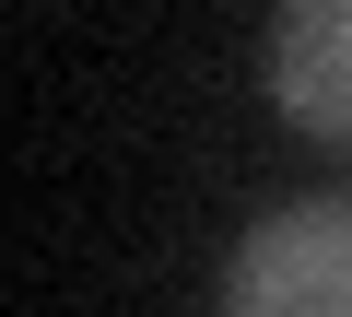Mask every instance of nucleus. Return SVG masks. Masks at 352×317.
Wrapping results in <instances>:
<instances>
[{
	"mask_svg": "<svg viewBox=\"0 0 352 317\" xmlns=\"http://www.w3.org/2000/svg\"><path fill=\"white\" fill-rule=\"evenodd\" d=\"M223 317H352V200H294L235 235Z\"/></svg>",
	"mask_w": 352,
	"mask_h": 317,
	"instance_id": "obj_1",
	"label": "nucleus"
},
{
	"mask_svg": "<svg viewBox=\"0 0 352 317\" xmlns=\"http://www.w3.org/2000/svg\"><path fill=\"white\" fill-rule=\"evenodd\" d=\"M258 71H270V106L294 129L352 141V0H294L258 47Z\"/></svg>",
	"mask_w": 352,
	"mask_h": 317,
	"instance_id": "obj_2",
	"label": "nucleus"
}]
</instances>
